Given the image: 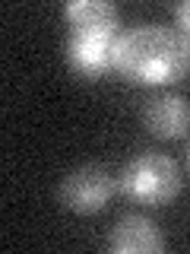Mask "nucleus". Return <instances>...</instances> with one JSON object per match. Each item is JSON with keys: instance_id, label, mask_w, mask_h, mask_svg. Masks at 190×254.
Instances as JSON below:
<instances>
[{"instance_id": "f257e3e1", "label": "nucleus", "mask_w": 190, "mask_h": 254, "mask_svg": "<svg viewBox=\"0 0 190 254\" xmlns=\"http://www.w3.org/2000/svg\"><path fill=\"white\" fill-rule=\"evenodd\" d=\"M114 70L130 83L168 86L190 70V42L165 26H137L114 38Z\"/></svg>"}, {"instance_id": "f03ea898", "label": "nucleus", "mask_w": 190, "mask_h": 254, "mask_svg": "<svg viewBox=\"0 0 190 254\" xmlns=\"http://www.w3.org/2000/svg\"><path fill=\"white\" fill-rule=\"evenodd\" d=\"M121 190L146 206H165L181 190V172L171 156L165 153H140L124 165Z\"/></svg>"}, {"instance_id": "7ed1b4c3", "label": "nucleus", "mask_w": 190, "mask_h": 254, "mask_svg": "<svg viewBox=\"0 0 190 254\" xmlns=\"http://www.w3.org/2000/svg\"><path fill=\"white\" fill-rule=\"evenodd\" d=\"M60 203L73 213H98L114 194V175L105 165H79L60 181Z\"/></svg>"}, {"instance_id": "20e7f679", "label": "nucleus", "mask_w": 190, "mask_h": 254, "mask_svg": "<svg viewBox=\"0 0 190 254\" xmlns=\"http://www.w3.org/2000/svg\"><path fill=\"white\" fill-rule=\"evenodd\" d=\"M114 38L111 35H95V32L70 29V38H67V61H70V67H73L79 76H86V79H98L101 73L114 70Z\"/></svg>"}, {"instance_id": "39448f33", "label": "nucleus", "mask_w": 190, "mask_h": 254, "mask_svg": "<svg viewBox=\"0 0 190 254\" xmlns=\"http://www.w3.org/2000/svg\"><path fill=\"white\" fill-rule=\"evenodd\" d=\"M108 248L117 251V254H155V251L165 248V238L155 229L152 219L130 213V216L117 219L114 226H111Z\"/></svg>"}, {"instance_id": "423d86ee", "label": "nucleus", "mask_w": 190, "mask_h": 254, "mask_svg": "<svg viewBox=\"0 0 190 254\" xmlns=\"http://www.w3.org/2000/svg\"><path fill=\"white\" fill-rule=\"evenodd\" d=\"M146 127L162 140H174V137H184L187 127H190V108L181 95H155L149 99L146 105Z\"/></svg>"}, {"instance_id": "0eeeda50", "label": "nucleus", "mask_w": 190, "mask_h": 254, "mask_svg": "<svg viewBox=\"0 0 190 254\" xmlns=\"http://www.w3.org/2000/svg\"><path fill=\"white\" fill-rule=\"evenodd\" d=\"M63 16H67L70 29L111 35V38L117 35V22H121L117 6L108 3V0H73V3L63 6Z\"/></svg>"}, {"instance_id": "6e6552de", "label": "nucleus", "mask_w": 190, "mask_h": 254, "mask_svg": "<svg viewBox=\"0 0 190 254\" xmlns=\"http://www.w3.org/2000/svg\"><path fill=\"white\" fill-rule=\"evenodd\" d=\"M178 26H181V35L190 42V0H184L178 6Z\"/></svg>"}, {"instance_id": "1a4fd4ad", "label": "nucleus", "mask_w": 190, "mask_h": 254, "mask_svg": "<svg viewBox=\"0 0 190 254\" xmlns=\"http://www.w3.org/2000/svg\"><path fill=\"white\" fill-rule=\"evenodd\" d=\"M187 165H190V146H187Z\"/></svg>"}]
</instances>
